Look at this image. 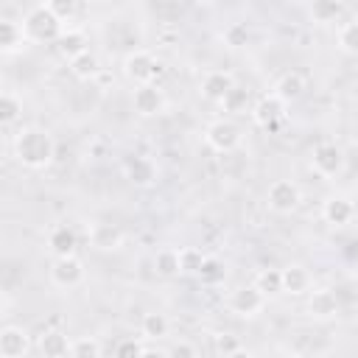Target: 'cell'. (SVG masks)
<instances>
[{
    "label": "cell",
    "instance_id": "obj_1",
    "mask_svg": "<svg viewBox=\"0 0 358 358\" xmlns=\"http://www.w3.org/2000/svg\"><path fill=\"white\" fill-rule=\"evenodd\" d=\"M14 157H17L20 165H25V168H31V171H39V168H45V165L53 162V157H56V143H53V137H50L45 129H39V126H25V129H20L17 137H14Z\"/></svg>",
    "mask_w": 358,
    "mask_h": 358
},
{
    "label": "cell",
    "instance_id": "obj_24",
    "mask_svg": "<svg viewBox=\"0 0 358 358\" xmlns=\"http://www.w3.org/2000/svg\"><path fill=\"white\" fill-rule=\"evenodd\" d=\"M70 70H73V76H78V78H95V76L101 73V62H98L95 53L84 50V53H78L76 59H70Z\"/></svg>",
    "mask_w": 358,
    "mask_h": 358
},
{
    "label": "cell",
    "instance_id": "obj_30",
    "mask_svg": "<svg viewBox=\"0 0 358 358\" xmlns=\"http://www.w3.org/2000/svg\"><path fill=\"white\" fill-rule=\"evenodd\" d=\"M179 260H182V274H199L207 257L201 255V249L185 246V249H179Z\"/></svg>",
    "mask_w": 358,
    "mask_h": 358
},
{
    "label": "cell",
    "instance_id": "obj_38",
    "mask_svg": "<svg viewBox=\"0 0 358 358\" xmlns=\"http://www.w3.org/2000/svg\"><path fill=\"white\" fill-rule=\"evenodd\" d=\"M168 355H185V358H193V355H196V347L187 344V341H179V344H173V347L168 350Z\"/></svg>",
    "mask_w": 358,
    "mask_h": 358
},
{
    "label": "cell",
    "instance_id": "obj_37",
    "mask_svg": "<svg viewBox=\"0 0 358 358\" xmlns=\"http://www.w3.org/2000/svg\"><path fill=\"white\" fill-rule=\"evenodd\" d=\"M143 350H145V344H140V341H120L115 347L117 355H143Z\"/></svg>",
    "mask_w": 358,
    "mask_h": 358
},
{
    "label": "cell",
    "instance_id": "obj_27",
    "mask_svg": "<svg viewBox=\"0 0 358 358\" xmlns=\"http://www.w3.org/2000/svg\"><path fill=\"white\" fill-rule=\"evenodd\" d=\"M255 285L266 294V296H277L282 294V268H263L255 280Z\"/></svg>",
    "mask_w": 358,
    "mask_h": 358
},
{
    "label": "cell",
    "instance_id": "obj_28",
    "mask_svg": "<svg viewBox=\"0 0 358 358\" xmlns=\"http://www.w3.org/2000/svg\"><path fill=\"white\" fill-rule=\"evenodd\" d=\"M221 106H224V112H232V115L246 112V109H249V90H243V87L235 84V87L221 98Z\"/></svg>",
    "mask_w": 358,
    "mask_h": 358
},
{
    "label": "cell",
    "instance_id": "obj_7",
    "mask_svg": "<svg viewBox=\"0 0 358 358\" xmlns=\"http://www.w3.org/2000/svg\"><path fill=\"white\" fill-rule=\"evenodd\" d=\"M50 280L53 285L59 288H76L84 282V263L76 257V255H64V257H56L53 268H50Z\"/></svg>",
    "mask_w": 358,
    "mask_h": 358
},
{
    "label": "cell",
    "instance_id": "obj_2",
    "mask_svg": "<svg viewBox=\"0 0 358 358\" xmlns=\"http://www.w3.org/2000/svg\"><path fill=\"white\" fill-rule=\"evenodd\" d=\"M22 28H25L28 42H59L62 36V20L48 6L31 8L22 20Z\"/></svg>",
    "mask_w": 358,
    "mask_h": 358
},
{
    "label": "cell",
    "instance_id": "obj_18",
    "mask_svg": "<svg viewBox=\"0 0 358 358\" xmlns=\"http://www.w3.org/2000/svg\"><path fill=\"white\" fill-rule=\"evenodd\" d=\"M48 246L53 249V255L56 257H64V255H73L76 252V246H78V238H76V232L70 229V227H53L50 229V235H48Z\"/></svg>",
    "mask_w": 358,
    "mask_h": 358
},
{
    "label": "cell",
    "instance_id": "obj_36",
    "mask_svg": "<svg viewBox=\"0 0 358 358\" xmlns=\"http://www.w3.org/2000/svg\"><path fill=\"white\" fill-rule=\"evenodd\" d=\"M45 6L64 22V20H73L76 14V0H45Z\"/></svg>",
    "mask_w": 358,
    "mask_h": 358
},
{
    "label": "cell",
    "instance_id": "obj_6",
    "mask_svg": "<svg viewBox=\"0 0 358 358\" xmlns=\"http://www.w3.org/2000/svg\"><path fill=\"white\" fill-rule=\"evenodd\" d=\"M229 308H232V313H238L243 319H252V316H257L266 308V294L257 285H243V288L232 291Z\"/></svg>",
    "mask_w": 358,
    "mask_h": 358
},
{
    "label": "cell",
    "instance_id": "obj_10",
    "mask_svg": "<svg viewBox=\"0 0 358 358\" xmlns=\"http://www.w3.org/2000/svg\"><path fill=\"white\" fill-rule=\"evenodd\" d=\"M310 162H313V171H316V173H322V176H336V173L344 168V154H341L338 145L322 143V145L313 148Z\"/></svg>",
    "mask_w": 358,
    "mask_h": 358
},
{
    "label": "cell",
    "instance_id": "obj_34",
    "mask_svg": "<svg viewBox=\"0 0 358 358\" xmlns=\"http://www.w3.org/2000/svg\"><path fill=\"white\" fill-rule=\"evenodd\" d=\"M246 39H249V28H246V22H232V25L224 31V42H227L229 48H243Z\"/></svg>",
    "mask_w": 358,
    "mask_h": 358
},
{
    "label": "cell",
    "instance_id": "obj_29",
    "mask_svg": "<svg viewBox=\"0 0 358 358\" xmlns=\"http://www.w3.org/2000/svg\"><path fill=\"white\" fill-rule=\"evenodd\" d=\"M20 112H22V98H17L11 90H6L0 95V120H3V126H11L20 117Z\"/></svg>",
    "mask_w": 358,
    "mask_h": 358
},
{
    "label": "cell",
    "instance_id": "obj_4",
    "mask_svg": "<svg viewBox=\"0 0 358 358\" xmlns=\"http://www.w3.org/2000/svg\"><path fill=\"white\" fill-rule=\"evenodd\" d=\"M123 70H126V76H129L134 84H151V81L162 73V64H159L148 50H134V53L126 56Z\"/></svg>",
    "mask_w": 358,
    "mask_h": 358
},
{
    "label": "cell",
    "instance_id": "obj_11",
    "mask_svg": "<svg viewBox=\"0 0 358 358\" xmlns=\"http://www.w3.org/2000/svg\"><path fill=\"white\" fill-rule=\"evenodd\" d=\"M31 350V338L22 327L6 324L0 330V358H22Z\"/></svg>",
    "mask_w": 358,
    "mask_h": 358
},
{
    "label": "cell",
    "instance_id": "obj_13",
    "mask_svg": "<svg viewBox=\"0 0 358 358\" xmlns=\"http://www.w3.org/2000/svg\"><path fill=\"white\" fill-rule=\"evenodd\" d=\"M235 87V78L227 73V70H210L204 78H201V95L210 98V101H218Z\"/></svg>",
    "mask_w": 358,
    "mask_h": 358
},
{
    "label": "cell",
    "instance_id": "obj_22",
    "mask_svg": "<svg viewBox=\"0 0 358 358\" xmlns=\"http://www.w3.org/2000/svg\"><path fill=\"white\" fill-rule=\"evenodd\" d=\"M126 176L134 185H148V182H154V162L145 157H129L126 159Z\"/></svg>",
    "mask_w": 358,
    "mask_h": 358
},
{
    "label": "cell",
    "instance_id": "obj_35",
    "mask_svg": "<svg viewBox=\"0 0 358 358\" xmlns=\"http://www.w3.org/2000/svg\"><path fill=\"white\" fill-rule=\"evenodd\" d=\"M215 352L218 355H238V352H243V347H241V341H238V336H215Z\"/></svg>",
    "mask_w": 358,
    "mask_h": 358
},
{
    "label": "cell",
    "instance_id": "obj_39",
    "mask_svg": "<svg viewBox=\"0 0 358 358\" xmlns=\"http://www.w3.org/2000/svg\"><path fill=\"white\" fill-rule=\"evenodd\" d=\"M187 3H207V0H187Z\"/></svg>",
    "mask_w": 358,
    "mask_h": 358
},
{
    "label": "cell",
    "instance_id": "obj_9",
    "mask_svg": "<svg viewBox=\"0 0 358 358\" xmlns=\"http://www.w3.org/2000/svg\"><path fill=\"white\" fill-rule=\"evenodd\" d=\"M131 106H134L137 115L154 117V115H159V112L165 109V95H162V90L154 87V84H140V87L134 90V95H131Z\"/></svg>",
    "mask_w": 358,
    "mask_h": 358
},
{
    "label": "cell",
    "instance_id": "obj_21",
    "mask_svg": "<svg viewBox=\"0 0 358 358\" xmlns=\"http://www.w3.org/2000/svg\"><path fill=\"white\" fill-rule=\"evenodd\" d=\"M84 50H90V48H87V36H84V31H76V28L62 31V36H59V53H62V56L76 59V56L84 53Z\"/></svg>",
    "mask_w": 358,
    "mask_h": 358
},
{
    "label": "cell",
    "instance_id": "obj_8",
    "mask_svg": "<svg viewBox=\"0 0 358 358\" xmlns=\"http://www.w3.org/2000/svg\"><path fill=\"white\" fill-rule=\"evenodd\" d=\"M282 115H285V101H282L277 92L263 95V98L252 106V117H255V123L263 126V129H277V123L282 120Z\"/></svg>",
    "mask_w": 358,
    "mask_h": 358
},
{
    "label": "cell",
    "instance_id": "obj_26",
    "mask_svg": "<svg viewBox=\"0 0 358 358\" xmlns=\"http://www.w3.org/2000/svg\"><path fill=\"white\" fill-rule=\"evenodd\" d=\"M341 11H344L341 0H313L310 3V17L316 22H333L341 17Z\"/></svg>",
    "mask_w": 358,
    "mask_h": 358
},
{
    "label": "cell",
    "instance_id": "obj_32",
    "mask_svg": "<svg viewBox=\"0 0 358 358\" xmlns=\"http://www.w3.org/2000/svg\"><path fill=\"white\" fill-rule=\"evenodd\" d=\"M224 277H227L224 263L215 260V257H207L204 266H201V271H199V280H201L204 285H218V282H224Z\"/></svg>",
    "mask_w": 358,
    "mask_h": 358
},
{
    "label": "cell",
    "instance_id": "obj_3",
    "mask_svg": "<svg viewBox=\"0 0 358 358\" xmlns=\"http://www.w3.org/2000/svg\"><path fill=\"white\" fill-rule=\"evenodd\" d=\"M204 140H207V145L213 148V151H218V154H229V151H235L238 145H241V129L232 123V120H213L210 126H207V131H204Z\"/></svg>",
    "mask_w": 358,
    "mask_h": 358
},
{
    "label": "cell",
    "instance_id": "obj_31",
    "mask_svg": "<svg viewBox=\"0 0 358 358\" xmlns=\"http://www.w3.org/2000/svg\"><path fill=\"white\" fill-rule=\"evenodd\" d=\"M101 352H103V347L92 336H81V338L70 341V355H76V358H98Z\"/></svg>",
    "mask_w": 358,
    "mask_h": 358
},
{
    "label": "cell",
    "instance_id": "obj_33",
    "mask_svg": "<svg viewBox=\"0 0 358 358\" xmlns=\"http://www.w3.org/2000/svg\"><path fill=\"white\" fill-rule=\"evenodd\" d=\"M338 48L344 53H350V56H358V20L341 25V31H338Z\"/></svg>",
    "mask_w": 358,
    "mask_h": 358
},
{
    "label": "cell",
    "instance_id": "obj_16",
    "mask_svg": "<svg viewBox=\"0 0 358 358\" xmlns=\"http://www.w3.org/2000/svg\"><path fill=\"white\" fill-rule=\"evenodd\" d=\"M308 313L313 319H330L338 313V296L333 291H310L308 296Z\"/></svg>",
    "mask_w": 358,
    "mask_h": 358
},
{
    "label": "cell",
    "instance_id": "obj_12",
    "mask_svg": "<svg viewBox=\"0 0 358 358\" xmlns=\"http://www.w3.org/2000/svg\"><path fill=\"white\" fill-rule=\"evenodd\" d=\"M322 215H324L327 224H333V227H344V224L352 221V215H355V204H352L347 196H330V199L324 201V207H322Z\"/></svg>",
    "mask_w": 358,
    "mask_h": 358
},
{
    "label": "cell",
    "instance_id": "obj_14",
    "mask_svg": "<svg viewBox=\"0 0 358 358\" xmlns=\"http://www.w3.org/2000/svg\"><path fill=\"white\" fill-rule=\"evenodd\" d=\"M90 243L95 249H101V252H112V249H120L123 246V232L115 224H92Z\"/></svg>",
    "mask_w": 358,
    "mask_h": 358
},
{
    "label": "cell",
    "instance_id": "obj_19",
    "mask_svg": "<svg viewBox=\"0 0 358 358\" xmlns=\"http://www.w3.org/2000/svg\"><path fill=\"white\" fill-rule=\"evenodd\" d=\"M305 90H308V81H305V76H302V73H296V70L285 73V76L277 81V87H274V92H277L285 103H288V101H296Z\"/></svg>",
    "mask_w": 358,
    "mask_h": 358
},
{
    "label": "cell",
    "instance_id": "obj_15",
    "mask_svg": "<svg viewBox=\"0 0 358 358\" xmlns=\"http://www.w3.org/2000/svg\"><path fill=\"white\" fill-rule=\"evenodd\" d=\"M310 271L305 268V266H299V263H291V266H285L282 268V291L285 294H294V296H299V294H308L310 291Z\"/></svg>",
    "mask_w": 358,
    "mask_h": 358
},
{
    "label": "cell",
    "instance_id": "obj_20",
    "mask_svg": "<svg viewBox=\"0 0 358 358\" xmlns=\"http://www.w3.org/2000/svg\"><path fill=\"white\" fill-rule=\"evenodd\" d=\"M25 42H28V36H25V28L22 25H17L11 20H3L0 22V48H3V53H14Z\"/></svg>",
    "mask_w": 358,
    "mask_h": 358
},
{
    "label": "cell",
    "instance_id": "obj_17",
    "mask_svg": "<svg viewBox=\"0 0 358 358\" xmlns=\"http://www.w3.org/2000/svg\"><path fill=\"white\" fill-rule=\"evenodd\" d=\"M39 352L45 358H62L70 355V338L62 330H45L39 336Z\"/></svg>",
    "mask_w": 358,
    "mask_h": 358
},
{
    "label": "cell",
    "instance_id": "obj_5",
    "mask_svg": "<svg viewBox=\"0 0 358 358\" xmlns=\"http://www.w3.org/2000/svg\"><path fill=\"white\" fill-rule=\"evenodd\" d=\"M266 199H268V207L274 213H294L302 201V193L291 179H277V182L268 185Z\"/></svg>",
    "mask_w": 358,
    "mask_h": 358
},
{
    "label": "cell",
    "instance_id": "obj_23",
    "mask_svg": "<svg viewBox=\"0 0 358 358\" xmlns=\"http://www.w3.org/2000/svg\"><path fill=\"white\" fill-rule=\"evenodd\" d=\"M154 268H157L159 277H173V274H179V271H182L179 249H171V246L159 249V252L154 255Z\"/></svg>",
    "mask_w": 358,
    "mask_h": 358
},
{
    "label": "cell",
    "instance_id": "obj_25",
    "mask_svg": "<svg viewBox=\"0 0 358 358\" xmlns=\"http://www.w3.org/2000/svg\"><path fill=\"white\" fill-rule=\"evenodd\" d=\"M140 330H143L145 338H162V336H168L171 322H168L165 313H157V310H154V313H145V316H143Z\"/></svg>",
    "mask_w": 358,
    "mask_h": 358
}]
</instances>
